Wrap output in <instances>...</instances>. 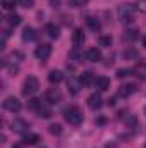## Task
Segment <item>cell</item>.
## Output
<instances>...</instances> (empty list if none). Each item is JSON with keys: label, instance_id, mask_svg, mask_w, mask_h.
Masks as SVG:
<instances>
[{"label": "cell", "instance_id": "e575fe53", "mask_svg": "<svg viewBox=\"0 0 146 148\" xmlns=\"http://www.w3.org/2000/svg\"><path fill=\"white\" fill-rule=\"evenodd\" d=\"M12 148H23V147H19V145H16V147H12Z\"/></svg>", "mask_w": 146, "mask_h": 148}, {"label": "cell", "instance_id": "836d02e7", "mask_svg": "<svg viewBox=\"0 0 146 148\" xmlns=\"http://www.w3.org/2000/svg\"><path fill=\"white\" fill-rule=\"evenodd\" d=\"M143 47H145V48H146V36L143 38Z\"/></svg>", "mask_w": 146, "mask_h": 148}, {"label": "cell", "instance_id": "7c38bea8", "mask_svg": "<svg viewBox=\"0 0 146 148\" xmlns=\"http://www.w3.org/2000/svg\"><path fill=\"white\" fill-rule=\"evenodd\" d=\"M95 76H93V73H89V71H86V73L81 74V77H79V81H81V84L83 86H91V84H95Z\"/></svg>", "mask_w": 146, "mask_h": 148}, {"label": "cell", "instance_id": "4dcf8cb0", "mask_svg": "<svg viewBox=\"0 0 146 148\" xmlns=\"http://www.w3.org/2000/svg\"><path fill=\"white\" fill-rule=\"evenodd\" d=\"M138 10H141L143 14H146V0H139L138 2Z\"/></svg>", "mask_w": 146, "mask_h": 148}, {"label": "cell", "instance_id": "ac0fdd59", "mask_svg": "<svg viewBox=\"0 0 146 148\" xmlns=\"http://www.w3.org/2000/svg\"><path fill=\"white\" fill-rule=\"evenodd\" d=\"M35 38H36V33H35V29H33V28H29V26H28V28H24V29H23V40H24V41H33Z\"/></svg>", "mask_w": 146, "mask_h": 148}, {"label": "cell", "instance_id": "5bb4252c", "mask_svg": "<svg viewBox=\"0 0 146 148\" xmlns=\"http://www.w3.org/2000/svg\"><path fill=\"white\" fill-rule=\"evenodd\" d=\"M40 143V136L35 134V133H26L24 134V138H23V145H29V147H33V145H36Z\"/></svg>", "mask_w": 146, "mask_h": 148}, {"label": "cell", "instance_id": "8fae6325", "mask_svg": "<svg viewBox=\"0 0 146 148\" xmlns=\"http://www.w3.org/2000/svg\"><path fill=\"white\" fill-rule=\"evenodd\" d=\"M60 98H62V95H60V91H59V90L52 88V90H48V91H46V100H48L50 103H59V102H60Z\"/></svg>", "mask_w": 146, "mask_h": 148}, {"label": "cell", "instance_id": "52a82bcc", "mask_svg": "<svg viewBox=\"0 0 146 148\" xmlns=\"http://www.w3.org/2000/svg\"><path fill=\"white\" fill-rule=\"evenodd\" d=\"M102 105H103V100H102L100 93H93V95L88 97V107H89L91 110H98Z\"/></svg>", "mask_w": 146, "mask_h": 148}, {"label": "cell", "instance_id": "603a6c76", "mask_svg": "<svg viewBox=\"0 0 146 148\" xmlns=\"http://www.w3.org/2000/svg\"><path fill=\"white\" fill-rule=\"evenodd\" d=\"M134 73H136V76H139L143 81H146V64H139V66H136Z\"/></svg>", "mask_w": 146, "mask_h": 148}, {"label": "cell", "instance_id": "7a4b0ae2", "mask_svg": "<svg viewBox=\"0 0 146 148\" xmlns=\"http://www.w3.org/2000/svg\"><path fill=\"white\" fill-rule=\"evenodd\" d=\"M64 119H65L69 124H72V126H79V124L83 122L84 115H83V112H81L79 107H69L67 110L64 112Z\"/></svg>", "mask_w": 146, "mask_h": 148}, {"label": "cell", "instance_id": "ba28073f", "mask_svg": "<svg viewBox=\"0 0 146 148\" xmlns=\"http://www.w3.org/2000/svg\"><path fill=\"white\" fill-rule=\"evenodd\" d=\"M136 91H138L136 84L129 83V84L120 86V88H119V91H117V95H119V97H122V98H127V97H131V95H132V93H136Z\"/></svg>", "mask_w": 146, "mask_h": 148}, {"label": "cell", "instance_id": "44dd1931", "mask_svg": "<svg viewBox=\"0 0 146 148\" xmlns=\"http://www.w3.org/2000/svg\"><path fill=\"white\" fill-rule=\"evenodd\" d=\"M21 21H23V17H21L19 14H10V16H7V23H9L10 26H19Z\"/></svg>", "mask_w": 146, "mask_h": 148}, {"label": "cell", "instance_id": "ffe728a7", "mask_svg": "<svg viewBox=\"0 0 146 148\" xmlns=\"http://www.w3.org/2000/svg\"><path fill=\"white\" fill-rule=\"evenodd\" d=\"M138 35H139V31L138 29H127V31H124V35H122V38L126 40V41H134L136 38H138Z\"/></svg>", "mask_w": 146, "mask_h": 148}, {"label": "cell", "instance_id": "8992f818", "mask_svg": "<svg viewBox=\"0 0 146 148\" xmlns=\"http://www.w3.org/2000/svg\"><path fill=\"white\" fill-rule=\"evenodd\" d=\"M21 102L16 98V97H9V98H5L3 100V109L9 112H19L21 110Z\"/></svg>", "mask_w": 146, "mask_h": 148}, {"label": "cell", "instance_id": "9a60e30c", "mask_svg": "<svg viewBox=\"0 0 146 148\" xmlns=\"http://www.w3.org/2000/svg\"><path fill=\"white\" fill-rule=\"evenodd\" d=\"M62 79H64V74H62V71H59V69H53V71H50V73H48V81H50V83H53V84L60 83Z\"/></svg>", "mask_w": 146, "mask_h": 148}, {"label": "cell", "instance_id": "d4e9b609", "mask_svg": "<svg viewBox=\"0 0 146 148\" xmlns=\"http://www.w3.org/2000/svg\"><path fill=\"white\" fill-rule=\"evenodd\" d=\"M38 114H40V117H43V119H48V117H52V110L43 103L41 107H40V110H38Z\"/></svg>", "mask_w": 146, "mask_h": 148}, {"label": "cell", "instance_id": "83f0119b", "mask_svg": "<svg viewBox=\"0 0 146 148\" xmlns=\"http://www.w3.org/2000/svg\"><path fill=\"white\" fill-rule=\"evenodd\" d=\"M67 2H69V5H71V7H83L88 0H67Z\"/></svg>", "mask_w": 146, "mask_h": 148}, {"label": "cell", "instance_id": "3957f363", "mask_svg": "<svg viewBox=\"0 0 146 148\" xmlns=\"http://www.w3.org/2000/svg\"><path fill=\"white\" fill-rule=\"evenodd\" d=\"M38 88H40V81L35 76H28L24 79V83H23V95L24 97H31V95H35L38 91Z\"/></svg>", "mask_w": 146, "mask_h": 148}, {"label": "cell", "instance_id": "cb8c5ba5", "mask_svg": "<svg viewBox=\"0 0 146 148\" xmlns=\"http://www.w3.org/2000/svg\"><path fill=\"white\" fill-rule=\"evenodd\" d=\"M98 45L100 47H110L112 45V36H108V35H102V36L98 38Z\"/></svg>", "mask_w": 146, "mask_h": 148}, {"label": "cell", "instance_id": "d6986e66", "mask_svg": "<svg viewBox=\"0 0 146 148\" xmlns=\"http://www.w3.org/2000/svg\"><path fill=\"white\" fill-rule=\"evenodd\" d=\"M86 24H88V28L93 29V31H100V28H102V24H100V21H98L96 17H88V19H86Z\"/></svg>", "mask_w": 146, "mask_h": 148}, {"label": "cell", "instance_id": "e0dca14e", "mask_svg": "<svg viewBox=\"0 0 146 148\" xmlns=\"http://www.w3.org/2000/svg\"><path fill=\"white\" fill-rule=\"evenodd\" d=\"M45 31H46V35L50 38H59V35H60V29H59V26H55V24H46L45 26Z\"/></svg>", "mask_w": 146, "mask_h": 148}, {"label": "cell", "instance_id": "484cf974", "mask_svg": "<svg viewBox=\"0 0 146 148\" xmlns=\"http://www.w3.org/2000/svg\"><path fill=\"white\" fill-rule=\"evenodd\" d=\"M2 7H3L5 10H14L16 0H2Z\"/></svg>", "mask_w": 146, "mask_h": 148}, {"label": "cell", "instance_id": "f546056e", "mask_svg": "<svg viewBox=\"0 0 146 148\" xmlns=\"http://www.w3.org/2000/svg\"><path fill=\"white\" fill-rule=\"evenodd\" d=\"M129 73H131L129 69H119V71H117V74H115V76H117L119 79H122V77H126V76H129Z\"/></svg>", "mask_w": 146, "mask_h": 148}, {"label": "cell", "instance_id": "74e56055", "mask_svg": "<svg viewBox=\"0 0 146 148\" xmlns=\"http://www.w3.org/2000/svg\"><path fill=\"white\" fill-rule=\"evenodd\" d=\"M43 148H45V147H43Z\"/></svg>", "mask_w": 146, "mask_h": 148}, {"label": "cell", "instance_id": "d590c367", "mask_svg": "<svg viewBox=\"0 0 146 148\" xmlns=\"http://www.w3.org/2000/svg\"><path fill=\"white\" fill-rule=\"evenodd\" d=\"M145 148H146V143H145Z\"/></svg>", "mask_w": 146, "mask_h": 148}, {"label": "cell", "instance_id": "4fadbf2b", "mask_svg": "<svg viewBox=\"0 0 146 148\" xmlns=\"http://www.w3.org/2000/svg\"><path fill=\"white\" fill-rule=\"evenodd\" d=\"M84 43V33H83V29H74V33H72V45L77 48V47H81Z\"/></svg>", "mask_w": 146, "mask_h": 148}, {"label": "cell", "instance_id": "f1b7e54d", "mask_svg": "<svg viewBox=\"0 0 146 148\" xmlns=\"http://www.w3.org/2000/svg\"><path fill=\"white\" fill-rule=\"evenodd\" d=\"M17 3L23 5V7H26V9H31L33 3H35V0H17Z\"/></svg>", "mask_w": 146, "mask_h": 148}, {"label": "cell", "instance_id": "5b68a950", "mask_svg": "<svg viewBox=\"0 0 146 148\" xmlns=\"http://www.w3.org/2000/svg\"><path fill=\"white\" fill-rule=\"evenodd\" d=\"M10 127H12V131H14V133L26 134V133H28V129H29V124H28L24 119H14V121H12V124H10Z\"/></svg>", "mask_w": 146, "mask_h": 148}, {"label": "cell", "instance_id": "8d00e7d4", "mask_svg": "<svg viewBox=\"0 0 146 148\" xmlns=\"http://www.w3.org/2000/svg\"><path fill=\"white\" fill-rule=\"evenodd\" d=\"M145 110H146V109H145Z\"/></svg>", "mask_w": 146, "mask_h": 148}, {"label": "cell", "instance_id": "9c48e42d", "mask_svg": "<svg viewBox=\"0 0 146 148\" xmlns=\"http://www.w3.org/2000/svg\"><path fill=\"white\" fill-rule=\"evenodd\" d=\"M86 59L89 62H100L102 60V50L98 47H91L88 52H86Z\"/></svg>", "mask_w": 146, "mask_h": 148}, {"label": "cell", "instance_id": "d6a6232c", "mask_svg": "<svg viewBox=\"0 0 146 148\" xmlns=\"http://www.w3.org/2000/svg\"><path fill=\"white\" fill-rule=\"evenodd\" d=\"M107 103H108L110 107H112V105H113V103H115V102H113V98H108V100H107Z\"/></svg>", "mask_w": 146, "mask_h": 148}, {"label": "cell", "instance_id": "4316f807", "mask_svg": "<svg viewBox=\"0 0 146 148\" xmlns=\"http://www.w3.org/2000/svg\"><path fill=\"white\" fill-rule=\"evenodd\" d=\"M48 131H50V134H60L62 133V126L60 124H52L48 127Z\"/></svg>", "mask_w": 146, "mask_h": 148}, {"label": "cell", "instance_id": "6da1fadb", "mask_svg": "<svg viewBox=\"0 0 146 148\" xmlns=\"http://www.w3.org/2000/svg\"><path fill=\"white\" fill-rule=\"evenodd\" d=\"M134 12H136V7H134L132 3H129V2H122V3H119V7H117V16H119V19H120L122 23H127V24L134 23Z\"/></svg>", "mask_w": 146, "mask_h": 148}, {"label": "cell", "instance_id": "1f68e13d", "mask_svg": "<svg viewBox=\"0 0 146 148\" xmlns=\"http://www.w3.org/2000/svg\"><path fill=\"white\" fill-rule=\"evenodd\" d=\"M126 57H138V53H134V52H126Z\"/></svg>", "mask_w": 146, "mask_h": 148}, {"label": "cell", "instance_id": "277c9868", "mask_svg": "<svg viewBox=\"0 0 146 148\" xmlns=\"http://www.w3.org/2000/svg\"><path fill=\"white\" fill-rule=\"evenodd\" d=\"M50 53H52V47H50L48 43H41V45H38L36 48H35V57L40 59V60L48 59Z\"/></svg>", "mask_w": 146, "mask_h": 148}, {"label": "cell", "instance_id": "7402d4cb", "mask_svg": "<svg viewBox=\"0 0 146 148\" xmlns=\"http://www.w3.org/2000/svg\"><path fill=\"white\" fill-rule=\"evenodd\" d=\"M43 103H41V100H38V98H31L29 102H28V109L29 110H40V107H41Z\"/></svg>", "mask_w": 146, "mask_h": 148}, {"label": "cell", "instance_id": "2e32d148", "mask_svg": "<svg viewBox=\"0 0 146 148\" xmlns=\"http://www.w3.org/2000/svg\"><path fill=\"white\" fill-rule=\"evenodd\" d=\"M83 84H81V81L79 79H76V77H69V81H67V88H69V91L76 95L77 91H79V88H81Z\"/></svg>", "mask_w": 146, "mask_h": 148}, {"label": "cell", "instance_id": "30bf717a", "mask_svg": "<svg viewBox=\"0 0 146 148\" xmlns=\"http://www.w3.org/2000/svg\"><path fill=\"white\" fill-rule=\"evenodd\" d=\"M95 86L98 88V91H107L110 88V79L107 76H98L95 79Z\"/></svg>", "mask_w": 146, "mask_h": 148}]
</instances>
